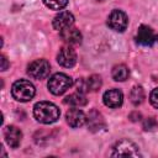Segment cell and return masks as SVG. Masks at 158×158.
<instances>
[{
    "label": "cell",
    "mask_w": 158,
    "mask_h": 158,
    "mask_svg": "<svg viewBox=\"0 0 158 158\" xmlns=\"http://www.w3.org/2000/svg\"><path fill=\"white\" fill-rule=\"evenodd\" d=\"M59 36L63 42H65L68 46H77L81 43V33L75 27H68L62 31H59Z\"/></svg>",
    "instance_id": "obj_9"
},
{
    "label": "cell",
    "mask_w": 158,
    "mask_h": 158,
    "mask_svg": "<svg viewBox=\"0 0 158 158\" xmlns=\"http://www.w3.org/2000/svg\"><path fill=\"white\" fill-rule=\"evenodd\" d=\"M149 101H151V104H152L153 107L158 109V88H156V89H153V90L151 91Z\"/></svg>",
    "instance_id": "obj_22"
},
{
    "label": "cell",
    "mask_w": 158,
    "mask_h": 158,
    "mask_svg": "<svg viewBox=\"0 0 158 158\" xmlns=\"http://www.w3.org/2000/svg\"><path fill=\"white\" fill-rule=\"evenodd\" d=\"M136 42L144 47H152L158 43V33L149 26L142 25L138 27L136 33Z\"/></svg>",
    "instance_id": "obj_5"
},
{
    "label": "cell",
    "mask_w": 158,
    "mask_h": 158,
    "mask_svg": "<svg viewBox=\"0 0 158 158\" xmlns=\"http://www.w3.org/2000/svg\"><path fill=\"white\" fill-rule=\"evenodd\" d=\"M0 60H1V70H6L7 67H9V63H7V59L4 54L0 56Z\"/></svg>",
    "instance_id": "obj_23"
},
{
    "label": "cell",
    "mask_w": 158,
    "mask_h": 158,
    "mask_svg": "<svg viewBox=\"0 0 158 158\" xmlns=\"http://www.w3.org/2000/svg\"><path fill=\"white\" fill-rule=\"evenodd\" d=\"M111 75H112L114 80H116V81H125L128 78L130 72H128V68L125 64H117L112 68Z\"/></svg>",
    "instance_id": "obj_16"
},
{
    "label": "cell",
    "mask_w": 158,
    "mask_h": 158,
    "mask_svg": "<svg viewBox=\"0 0 158 158\" xmlns=\"http://www.w3.org/2000/svg\"><path fill=\"white\" fill-rule=\"evenodd\" d=\"M130 99H131V102L133 105H136V106L142 104L143 100H144V90H143V88L138 86V85L133 86L131 93H130Z\"/></svg>",
    "instance_id": "obj_17"
},
{
    "label": "cell",
    "mask_w": 158,
    "mask_h": 158,
    "mask_svg": "<svg viewBox=\"0 0 158 158\" xmlns=\"http://www.w3.org/2000/svg\"><path fill=\"white\" fill-rule=\"evenodd\" d=\"M43 4L51 10H62L67 6L68 0H43Z\"/></svg>",
    "instance_id": "obj_18"
},
{
    "label": "cell",
    "mask_w": 158,
    "mask_h": 158,
    "mask_svg": "<svg viewBox=\"0 0 158 158\" xmlns=\"http://www.w3.org/2000/svg\"><path fill=\"white\" fill-rule=\"evenodd\" d=\"M49 72H51V65L46 59H36L27 68V74L37 80L47 78Z\"/></svg>",
    "instance_id": "obj_6"
},
{
    "label": "cell",
    "mask_w": 158,
    "mask_h": 158,
    "mask_svg": "<svg viewBox=\"0 0 158 158\" xmlns=\"http://www.w3.org/2000/svg\"><path fill=\"white\" fill-rule=\"evenodd\" d=\"M36 94V89L33 84L28 80L20 79L15 81L11 86V95L14 96L15 100L20 102H27L30 101Z\"/></svg>",
    "instance_id": "obj_2"
},
{
    "label": "cell",
    "mask_w": 158,
    "mask_h": 158,
    "mask_svg": "<svg viewBox=\"0 0 158 158\" xmlns=\"http://www.w3.org/2000/svg\"><path fill=\"white\" fill-rule=\"evenodd\" d=\"M57 62L64 68L74 67L75 63H77V53H75V51L69 46L62 47L59 49L58 54H57Z\"/></svg>",
    "instance_id": "obj_8"
},
{
    "label": "cell",
    "mask_w": 158,
    "mask_h": 158,
    "mask_svg": "<svg viewBox=\"0 0 158 158\" xmlns=\"http://www.w3.org/2000/svg\"><path fill=\"white\" fill-rule=\"evenodd\" d=\"M102 100H104V104L107 107L116 109V107H118V106L122 105L123 95H122V91L118 90V89H110V90H107V91L104 93Z\"/></svg>",
    "instance_id": "obj_10"
},
{
    "label": "cell",
    "mask_w": 158,
    "mask_h": 158,
    "mask_svg": "<svg viewBox=\"0 0 158 158\" xmlns=\"http://www.w3.org/2000/svg\"><path fill=\"white\" fill-rule=\"evenodd\" d=\"M65 120L70 127H80L86 122V115L80 109H70L65 114Z\"/></svg>",
    "instance_id": "obj_11"
},
{
    "label": "cell",
    "mask_w": 158,
    "mask_h": 158,
    "mask_svg": "<svg viewBox=\"0 0 158 158\" xmlns=\"http://www.w3.org/2000/svg\"><path fill=\"white\" fill-rule=\"evenodd\" d=\"M59 109L49 101H40L33 106V116L41 123H53L59 118Z\"/></svg>",
    "instance_id": "obj_1"
},
{
    "label": "cell",
    "mask_w": 158,
    "mask_h": 158,
    "mask_svg": "<svg viewBox=\"0 0 158 158\" xmlns=\"http://www.w3.org/2000/svg\"><path fill=\"white\" fill-rule=\"evenodd\" d=\"M4 136H5L6 143L11 148H17L22 139V132L16 126H7L4 130Z\"/></svg>",
    "instance_id": "obj_13"
},
{
    "label": "cell",
    "mask_w": 158,
    "mask_h": 158,
    "mask_svg": "<svg viewBox=\"0 0 158 158\" xmlns=\"http://www.w3.org/2000/svg\"><path fill=\"white\" fill-rule=\"evenodd\" d=\"M86 125L91 132H98L105 127V120L99 111L91 110L86 116Z\"/></svg>",
    "instance_id": "obj_14"
},
{
    "label": "cell",
    "mask_w": 158,
    "mask_h": 158,
    "mask_svg": "<svg viewBox=\"0 0 158 158\" xmlns=\"http://www.w3.org/2000/svg\"><path fill=\"white\" fill-rule=\"evenodd\" d=\"M158 127V122L154 117H147L143 121V130L144 131H154Z\"/></svg>",
    "instance_id": "obj_21"
},
{
    "label": "cell",
    "mask_w": 158,
    "mask_h": 158,
    "mask_svg": "<svg viewBox=\"0 0 158 158\" xmlns=\"http://www.w3.org/2000/svg\"><path fill=\"white\" fill-rule=\"evenodd\" d=\"M112 157H139L138 147L130 139H121L115 143L112 148Z\"/></svg>",
    "instance_id": "obj_4"
},
{
    "label": "cell",
    "mask_w": 158,
    "mask_h": 158,
    "mask_svg": "<svg viewBox=\"0 0 158 158\" xmlns=\"http://www.w3.org/2000/svg\"><path fill=\"white\" fill-rule=\"evenodd\" d=\"M86 80H88V85H89V90L90 91H96V90L100 89V86H101V78L99 75L93 74L89 78H86Z\"/></svg>",
    "instance_id": "obj_19"
},
{
    "label": "cell",
    "mask_w": 158,
    "mask_h": 158,
    "mask_svg": "<svg viewBox=\"0 0 158 158\" xmlns=\"http://www.w3.org/2000/svg\"><path fill=\"white\" fill-rule=\"evenodd\" d=\"M107 25L116 32H123L128 25V17L122 10H112L107 17Z\"/></svg>",
    "instance_id": "obj_7"
},
{
    "label": "cell",
    "mask_w": 158,
    "mask_h": 158,
    "mask_svg": "<svg viewBox=\"0 0 158 158\" xmlns=\"http://www.w3.org/2000/svg\"><path fill=\"white\" fill-rule=\"evenodd\" d=\"M74 85H75L77 91H79V93L85 94V93H89V91H90V90H89V85H88V80H86L85 78L77 79V81L74 83Z\"/></svg>",
    "instance_id": "obj_20"
},
{
    "label": "cell",
    "mask_w": 158,
    "mask_h": 158,
    "mask_svg": "<svg viewBox=\"0 0 158 158\" xmlns=\"http://www.w3.org/2000/svg\"><path fill=\"white\" fill-rule=\"evenodd\" d=\"M130 118H131L132 121H138V120H141V114L137 112V111H135V112L130 114Z\"/></svg>",
    "instance_id": "obj_24"
},
{
    "label": "cell",
    "mask_w": 158,
    "mask_h": 158,
    "mask_svg": "<svg viewBox=\"0 0 158 158\" xmlns=\"http://www.w3.org/2000/svg\"><path fill=\"white\" fill-rule=\"evenodd\" d=\"M73 85V80L64 73H56L48 79V89L53 95H62L64 94L70 86Z\"/></svg>",
    "instance_id": "obj_3"
},
{
    "label": "cell",
    "mask_w": 158,
    "mask_h": 158,
    "mask_svg": "<svg viewBox=\"0 0 158 158\" xmlns=\"http://www.w3.org/2000/svg\"><path fill=\"white\" fill-rule=\"evenodd\" d=\"M74 23V16L69 12V11H62L59 12L57 16H54L53 19V28L54 30H58V31H62L64 28H68L70 26H73Z\"/></svg>",
    "instance_id": "obj_12"
},
{
    "label": "cell",
    "mask_w": 158,
    "mask_h": 158,
    "mask_svg": "<svg viewBox=\"0 0 158 158\" xmlns=\"http://www.w3.org/2000/svg\"><path fill=\"white\" fill-rule=\"evenodd\" d=\"M88 102V99L86 96L83 94V93H73L70 95H68L65 99H64V104H68L70 106H74V107H80V106H85Z\"/></svg>",
    "instance_id": "obj_15"
}]
</instances>
